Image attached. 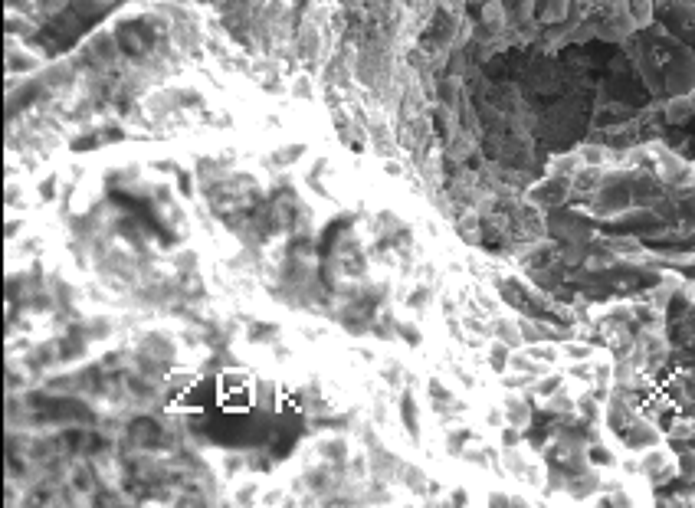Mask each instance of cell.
Returning a JSON list of instances; mask_svg holds the SVG:
<instances>
[{
	"label": "cell",
	"mask_w": 695,
	"mask_h": 508,
	"mask_svg": "<svg viewBox=\"0 0 695 508\" xmlns=\"http://www.w3.org/2000/svg\"><path fill=\"white\" fill-rule=\"evenodd\" d=\"M217 397L227 410H250L253 404V377L246 371H220Z\"/></svg>",
	"instance_id": "cell-1"
},
{
	"label": "cell",
	"mask_w": 695,
	"mask_h": 508,
	"mask_svg": "<svg viewBox=\"0 0 695 508\" xmlns=\"http://www.w3.org/2000/svg\"><path fill=\"white\" fill-rule=\"evenodd\" d=\"M571 197V177L564 174H548L545 181L535 184L532 191H528V204H535L541 210H551V207H561L568 204Z\"/></svg>",
	"instance_id": "cell-2"
},
{
	"label": "cell",
	"mask_w": 695,
	"mask_h": 508,
	"mask_svg": "<svg viewBox=\"0 0 695 508\" xmlns=\"http://www.w3.org/2000/svg\"><path fill=\"white\" fill-rule=\"evenodd\" d=\"M502 410H505V423H509V427L528 430L532 427V391H505Z\"/></svg>",
	"instance_id": "cell-3"
},
{
	"label": "cell",
	"mask_w": 695,
	"mask_h": 508,
	"mask_svg": "<svg viewBox=\"0 0 695 508\" xmlns=\"http://www.w3.org/2000/svg\"><path fill=\"white\" fill-rule=\"evenodd\" d=\"M584 459H587V466L591 469H600V472H607V469H617L620 466V453L610 446L607 440H594L584 446Z\"/></svg>",
	"instance_id": "cell-4"
},
{
	"label": "cell",
	"mask_w": 695,
	"mask_h": 508,
	"mask_svg": "<svg viewBox=\"0 0 695 508\" xmlns=\"http://www.w3.org/2000/svg\"><path fill=\"white\" fill-rule=\"evenodd\" d=\"M315 453L322 463H338V466H345L348 463V456H351V443H348V436H322V440H315Z\"/></svg>",
	"instance_id": "cell-5"
},
{
	"label": "cell",
	"mask_w": 695,
	"mask_h": 508,
	"mask_svg": "<svg viewBox=\"0 0 695 508\" xmlns=\"http://www.w3.org/2000/svg\"><path fill=\"white\" fill-rule=\"evenodd\" d=\"M282 387L273 377H256L253 381V407L259 410H282Z\"/></svg>",
	"instance_id": "cell-6"
},
{
	"label": "cell",
	"mask_w": 695,
	"mask_h": 508,
	"mask_svg": "<svg viewBox=\"0 0 695 508\" xmlns=\"http://www.w3.org/2000/svg\"><path fill=\"white\" fill-rule=\"evenodd\" d=\"M492 338L505 341L509 348H525V338H522V328H518V318L512 315H496L492 318Z\"/></svg>",
	"instance_id": "cell-7"
},
{
	"label": "cell",
	"mask_w": 695,
	"mask_h": 508,
	"mask_svg": "<svg viewBox=\"0 0 695 508\" xmlns=\"http://www.w3.org/2000/svg\"><path fill=\"white\" fill-rule=\"evenodd\" d=\"M541 407H545L548 413H555V417H577V394L571 391V381L561 387V391H555L548 400H541Z\"/></svg>",
	"instance_id": "cell-8"
},
{
	"label": "cell",
	"mask_w": 695,
	"mask_h": 508,
	"mask_svg": "<svg viewBox=\"0 0 695 508\" xmlns=\"http://www.w3.org/2000/svg\"><path fill=\"white\" fill-rule=\"evenodd\" d=\"M7 69H10V76H14V73H33V69H40V56L30 53V50H20V46L10 40L7 43Z\"/></svg>",
	"instance_id": "cell-9"
},
{
	"label": "cell",
	"mask_w": 695,
	"mask_h": 508,
	"mask_svg": "<svg viewBox=\"0 0 695 508\" xmlns=\"http://www.w3.org/2000/svg\"><path fill=\"white\" fill-rule=\"evenodd\" d=\"M400 486H404L410 495H417V499H423V495L430 492V479H427V472H423L420 466L414 463H404V469H400Z\"/></svg>",
	"instance_id": "cell-10"
},
{
	"label": "cell",
	"mask_w": 695,
	"mask_h": 508,
	"mask_svg": "<svg viewBox=\"0 0 695 508\" xmlns=\"http://www.w3.org/2000/svg\"><path fill=\"white\" fill-rule=\"evenodd\" d=\"M397 410H400V420H404V430H407L410 436H417V430H420V410H417V394H414V387H407V391L400 394Z\"/></svg>",
	"instance_id": "cell-11"
},
{
	"label": "cell",
	"mask_w": 695,
	"mask_h": 508,
	"mask_svg": "<svg viewBox=\"0 0 695 508\" xmlns=\"http://www.w3.org/2000/svg\"><path fill=\"white\" fill-rule=\"evenodd\" d=\"M577 155H581L584 168H600V171H607V164L614 161V151L604 148V145H594V141H587V145L577 148Z\"/></svg>",
	"instance_id": "cell-12"
},
{
	"label": "cell",
	"mask_w": 695,
	"mask_h": 508,
	"mask_svg": "<svg viewBox=\"0 0 695 508\" xmlns=\"http://www.w3.org/2000/svg\"><path fill=\"white\" fill-rule=\"evenodd\" d=\"M561 354H564V361L574 364V361H594L597 358V348L591 345V341H584V338H564L561 341Z\"/></svg>",
	"instance_id": "cell-13"
},
{
	"label": "cell",
	"mask_w": 695,
	"mask_h": 508,
	"mask_svg": "<svg viewBox=\"0 0 695 508\" xmlns=\"http://www.w3.org/2000/svg\"><path fill=\"white\" fill-rule=\"evenodd\" d=\"M145 351L155 354V358H161V361H174V351H178V345H174V338H168L164 332H148L145 335Z\"/></svg>",
	"instance_id": "cell-14"
},
{
	"label": "cell",
	"mask_w": 695,
	"mask_h": 508,
	"mask_svg": "<svg viewBox=\"0 0 695 508\" xmlns=\"http://www.w3.org/2000/svg\"><path fill=\"white\" fill-rule=\"evenodd\" d=\"M512 351H515V348H509L505 341L492 338L489 345H486V361H489V368L496 371V374H505V371H509V354H512Z\"/></svg>",
	"instance_id": "cell-15"
},
{
	"label": "cell",
	"mask_w": 695,
	"mask_h": 508,
	"mask_svg": "<svg viewBox=\"0 0 695 508\" xmlns=\"http://www.w3.org/2000/svg\"><path fill=\"white\" fill-rule=\"evenodd\" d=\"M89 53H96L99 63H115L119 43H115V37H109V33H96V37L89 40Z\"/></svg>",
	"instance_id": "cell-16"
},
{
	"label": "cell",
	"mask_w": 695,
	"mask_h": 508,
	"mask_svg": "<svg viewBox=\"0 0 695 508\" xmlns=\"http://www.w3.org/2000/svg\"><path fill=\"white\" fill-rule=\"evenodd\" d=\"M564 384H568V377H564V374H558V371H548V374H541L538 381H535L532 394H535L538 400H548V397L555 394V391H561Z\"/></svg>",
	"instance_id": "cell-17"
},
{
	"label": "cell",
	"mask_w": 695,
	"mask_h": 508,
	"mask_svg": "<svg viewBox=\"0 0 695 508\" xmlns=\"http://www.w3.org/2000/svg\"><path fill=\"white\" fill-rule=\"evenodd\" d=\"M289 96L292 99H299V102H312L315 99V82H312V76H296L292 79V89H289Z\"/></svg>",
	"instance_id": "cell-18"
},
{
	"label": "cell",
	"mask_w": 695,
	"mask_h": 508,
	"mask_svg": "<svg viewBox=\"0 0 695 508\" xmlns=\"http://www.w3.org/2000/svg\"><path fill=\"white\" fill-rule=\"evenodd\" d=\"M627 14L633 17L636 27H643V23L653 20V0H630V4H627Z\"/></svg>",
	"instance_id": "cell-19"
},
{
	"label": "cell",
	"mask_w": 695,
	"mask_h": 508,
	"mask_svg": "<svg viewBox=\"0 0 695 508\" xmlns=\"http://www.w3.org/2000/svg\"><path fill=\"white\" fill-rule=\"evenodd\" d=\"M676 463H679V479L692 482V486H695V450H692V446H689V450L676 453Z\"/></svg>",
	"instance_id": "cell-20"
},
{
	"label": "cell",
	"mask_w": 695,
	"mask_h": 508,
	"mask_svg": "<svg viewBox=\"0 0 695 508\" xmlns=\"http://www.w3.org/2000/svg\"><path fill=\"white\" fill-rule=\"evenodd\" d=\"M692 115V99H673L666 109V118L669 122H686V118Z\"/></svg>",
	"instance_id": "cell-21"
},
{
	"label": "cell",
	"mask_w": 695,
	"mask_h": 508,
	"mask_svg": "<svg viewBox=\"0 0 695 508\" xmlns=\"http://www.w3.org/2000/svg\"><path fill=\"white\" fill-rule=\"evenodd\" d=\"M7 33H10V37H17V33H23V37H30V33H33V23H30L27 17L20 20L17 10H10V14H7Z\"/></svg>",
	"instance_id": "cell-22"
},
{
	"label": "cell",
	"mask_w": 695,
	"mask_h": 508,
	"mask_svg": "<svg viewBox=\"0 0 695 508\" xmlns=\"http://www.w3.org/2000/svg\"><path fill=\"white\" fill-rule=\"evenodd\" d=\"M482 423H486V430L499 433V430L505 427V410H502V404L486 407V417H482Z\"/></svg>",
	"instance_id": "cell-23"
},
{
	"label": "cell",
	"mask_w": 695,
	"mask_h": 508,
	"mask_svg": "<svg viewBox=\"0 0 695 508\" xmlns=\"http://www.w3.org/2000/svg\"><path fill=\"white\" fill-rule=\"evenodd\" d=\"M679 391H682V400L695 407V371L679 374Z\"/></svg>",
	"instance_id": "cell-24"
},
{
	"label": "cell",
	"mask_w": 695,
	"mask_h": 508,
	"mask_svg": "<svg viewBox=\"0 0 695 508\" xmlns=\"http://www.w3.org/2000/svg\"><path fill=\"white\" fill-rule=\"evenodd\" d=\"M427 302H430V289H427V286L410 289V299H407L410 309H414V312H423V309H427Z\"/></svg>",
	"instance_id": "cell-25"
},
{
	"label": "cell",
	"mask_w": 695,
	"mask_h": 508,
	"mask_svg": "<svg viewBox=\"0 0 695 508\" xmlns=\"http://www.w3.org/2000/svg\"><path fill=\"white\" fill-rule=\"evenodd\" d=\"M220 466H223V476L230 479V476H237V472H243V469H246V459H243V456L227 453V456H223V463H220Z\"/></svg>",
	"instance_id": "cell-26"
},
{
	"label": "cell",
	"mask_w": 695,
	"mask_h": 508,
	"mask_svg": "<svg viewBox=\"0 0 695 508\" xmlns=\"http://www.w3.org/2000/svg\"><path fill=\"white\" fill-rule=\"evenodd\" d=\"M397 335H404V341L410 348H417L420 345V328H414V322H397Z\"/></svg>",
	"instance_id": "cell-27"
},
{
	"label": "cell",
	"mask_w": 695,
	"mask_h": 508,
	"mask_svg": "<svg viewBox=\"0 0 695 508\" xmlns=\"http://www.w3.org/2000/svg\"><path fill=\"white\" fill-rule=\"evenodd\" d=\"M276 502H292L286 489H273V492H266V495H259V505H276Z\"/></svg>",
	"instance_id": "cell-28"
},
{
	"label": "cell",
	"mask_w": 695,
	"mask_h": 508,
	"mask_svg": "<svg viewBox=\"0 0 695 508\" xmlns=\"http://www.w3.org/2000/svg\"><path fill=\"white\" fill-rule=\"evenodd\" d=\"M486 502H489V505H512V495H505V492H492V495H486Z\"/></svg>",
	"instance_id": "cell-29"
},
{
	"label": "cell",
	"mask_w": 695,
	"mask_h": 508,
	"mask_svg": "<svg viewBox=\"0 0 695 508\" xmlns=\"http://www.w3.org/2000/svg\"><path fill=\"white\" fill-rule=\"evenodd\" d=\"M92 4H109V0H92Z\"/></svg>",
	"instance_id": "cell-30"
},
{
	"label": "cell",
	"mask_w": 695,
	"mask_h": 508,
	"mask_svg": "<svg viewBox=\"0 0 695 508\" xmlns=\"http://www.w3.org/2000/svg\"><path fill=\"white\" fill-rule=\"evenodd\" d=\"M692 305H695V299H692Z\"/></svg>",
	"instance_id": "cell-31"
}]
</instances>
